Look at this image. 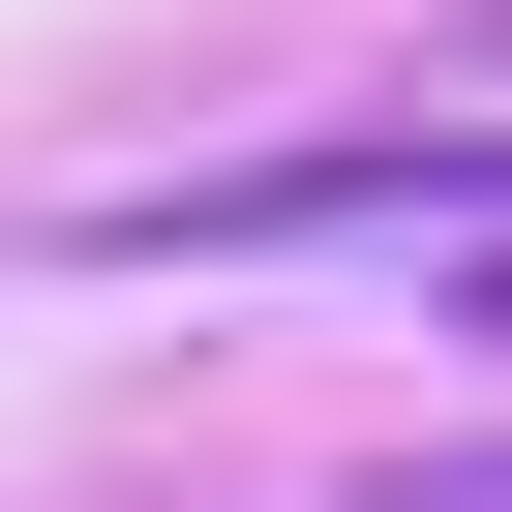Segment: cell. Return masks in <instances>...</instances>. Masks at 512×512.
Listing matches in <instances>:
<instances>
[{
    "label": "cell",
    "mask_w": 512,
    "mask_h": 512,
    "mask_svg": "<svg viewBox=\"0 0 512 512\" xmlns=\"http://www.w3.org/2000/svg\"><path fill=\"white\" fill-rule=\"evenodd\" d=\"M332 512H512V422H482V452H392V482H332Z\"/></svg>",
    "instance_id": "1"
}]
</instances>
